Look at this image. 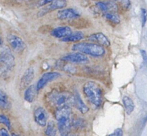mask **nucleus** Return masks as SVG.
Instances as JSON below:
<instances>
[{
    "mask_svg": "<svg viewBox=\"0 0 147 136\" xmlns=\"http://www.w3.org/2000/svg\"><path fill=\"white\" fill-rule=\"evenodd\" d=\"M55 117L57 121V127L61 136L72 135L73 127V115L71 107L56 108Z\"/></svg>",
    "mask_w": 147,
    "mask_h": 136,
    "instance_id": "1",
    "label": "nucleus"
},
{
    "mask_svg": "<svg viewBox=\"0 0 147 136\" xmlns=\"http://www.w3.org/2000/svg\"><path fill=\"white\" fill-rule=\"evenodd\" d=\"M16 66L15 57L7 46L0 47V75L7 76L14 70Z\"/></svg>",
    "mask_w": 147,
    "mask_h": 136,
    "instance_id": "2",
    "label": "nucleus"
},
{
    "mask_svg": "<svg viewBox=\"0 0 147 136\" xmlns=\"http://www.w3.org/2000/svg\"><path fill=\"white\" fill-rule=\"evenodd\" d=\"M83 91L88 102L95 107H100L102 104V91L100 86L94 82H87L84 85Z\"/></svg>",
    "mask_w": 147,
    "mask_h": 136,
    "instance_id": "3",
    "label": "nucleus"
},
{
    "mask_svg": "<svg viewBox=\"0 0 147 136\" xmlns=\"http://www.w3.org/2000/svg\"><path fill=\"white\" fill-rule=\"evenodd\" d=\"M73 51L81 52L84 55L92 57H102L105 55V49L104 47L93 43H78L72 46Z\"/></svg>",
    "mask_w": 147,
    "mask_h": 136,
    "instance_id": "4",
    "label": "nucleus"
},
{
    "mask_svg": "<svg viewBox=\"0 0 147 136\" xmlns=\"http://www.w3.org/2000/svg\"><path fill=\"white\" fill-rule=\"evenodd\" d=\"M48 101L56 108L62 107H71L74 104V95L68 92H59L53 91L48 94Z\"/></svg>",
    "mask_w": 147,
    "mask_h": 136,
    "instance_id": "5",
    "label": "nucleus"
},
{
    "mask_svg": "<svg viewBox=\"0 0 147 136\" xmlns=\"http://www.w3.org/2000/svg\"><path fill=\"white\" fill-rule=\"evenodd\" d=\"M61 61L74 64H86L88 63V59L87 55L83 53L75 51L62 57Z\"/></svg>",
    "mask_w": 147,
    "mask_h": 136,
    "instance_id": "6",
    "label": "nucleus"
},
{
    "mask_svg": "<svg viewBox=\"0 0 147 136\" xmlns=\"http://www.w3.org/2000/svg\"><path fill=\"white\" fill-rule=\"evenodd\" d=\"M7 42L10 47L15 52H23L26 48V44L20 36L11 34L7 36Z\"/></svg>",
    "mask_w": 147,
    "mask_h": 136,
    "instance_id": "7",
    "label": "nucleus"
},
{
    "mask_svg": "<svg viewBox=\"0 0 147 136\" xmlns=\"http://www.w3.org/2000/svg\"><path fill=\"white\" fill-rule=\"evenodd\" d=\"M60 77V74L59 72L52 71V72H46L44 73L43 75L41 76L38 83L36 84V88L38 90V91L42 90L43 88L50 82H52L53 80L57 79L58 78Z\"/></svg>",
    "mask_w": 147,
    "mask_h": 136,
    "instance_id": "8",
    "label": "nucleus"
},
{
    "mask_svg": "<svg viewBox=\"0 0 147 136\" xmlns=\"http://www.w3.org/2000/svg\"><path fill=\"white\" fill-rule=\"evenodd\" d=\"M67 1L66 0H54L52 3L48 4L47 7L43 8L40 12H39V16H44L46 14H48V12L52 11H56V10H61L64 9V7H67Z\"/></svg>",
    "mask_w": 147,
    "mask_h": 136,
    "instance_id": "9",
    "label": "nucleus"
},
{
    "mask_svg": "<svg viewBox=\"0 0 147 136\" xmlns=\"http://www.w3.org/2000/svg\"><path fill=\"white\" fill-rule=\"evenodd\" d=\"M88 40L91 43H96L100 45L102 47H109L110 46V41L108 39L105 35H104L101 32H97L92 34L91 35L88 37Z\"/></svg>",
    "mask_w": 147,
    "mask_h": 136,
    "instance_id": "10",
    "label": "nucleus"
},
{
    "mask_svg": "<svg viewBox=\"0 0 147 136\" xmlns=\"http://www.w3.org/2000/svg\"><path fill=\"white\" fill-rule=\"evenodd\" d=\"M80 15L72 8H67V9H61L57 13V18L60 20H68L75 19L79 18Z\"/></svg>",
    "mask_w": 147,
    "mask_h": 136,
    "instance_id": "11",
    "label": "nucleus"
},
{
    "mask_svg": "<svg viewBox=\"0 0 147 136\" xmlns=\"http://www.w3.org/2000/svg\"><path fill=\"white\" fill-rule=\"evenodd\" d=\"M34 119L40 127H45L48 121V114L44 108L39 107L34 111Z\"/></svg>",
    "mask_w": 147,
    "mask_h": 136,
    "instance_id": "12",
    "label": "nucleus"
},
{
    "mask_svg": "<svg viewBox=\"0 0 147 136\" xmlns=\"http://www.w3.org/2000/svg\"><path fill=\"white\" fill-rule=\"evenodd\" d=\"M34 77H35V70L34 68L31 67L28 68L24 74L22 76V79H21V87H28L31 83H32L33 79H34Z\"/></svg>",
    "mask_w": 147,
    "mask_h": 136,
    "instance_id": "13",
    "label": "nucleus"
},
{
    "mask_svg": "<svg viewBox=\"0 0 147 136\" xmlns=\"http://www.w3.org/2000/svg\"><path fill=\"white\" fill-rule=\"evenodd\" d=\"M72 32V29L69 27H59L54 28L51 31V35L55 38L63 39L69 35Z\"/></svg>",
    "mask_w": 147,
    "mask_h": 136,
    "instance_id": "14",
    "label": "nucleus"
},
{
    "mask_svg": "<svg viewBox=\"0 0 147 136\" xmlns=\"http://www.w3.org/2000/svg\"><path fill=\"white\" fill-rule=\"evenodd\" d=\"M38 90L36 88V85H30L24 92V99L28 103H32L36 99L37 96Z\"/></svg>",
    "mask_w": 147,
    "mask_h": 136,
    "instance_id": "15",
    "label": "nucleus"
},
{
    "mask_svg": "<svg viewBox=\"0 0 147 136\" xmlns=\"http://www.w3.org/2000/svg\"><path fill=\"white\" fill-rule=\"evenodd\" d=\"M84 34L81 31L72 32L69 35L61 39V41L65 43H77L84 39Z\"/></svg>",
    "mask_w": 147,
    "mask_h": 136,
    "instance_id": "16",
    "label": "nucleus"
},
{
    "mask_svg": "<svg viewBox=\"0 0 147 136\" xmlns=\"http://www.w3.org/2000/svg\"><path fill=\"white\" fill-rule=\"evenodd\" d=\"M74 105L82 114H85L88 111V107L85 105L83 100L81 99L80 96L79 95V94H77V93L74 95Z\"/></svg>",
    "mask_w": 147,
    "mask_h": 136,
    "instance_id": "17",
    "label": "nucleus"
},
{
    "mask_svg": "<svg viewBox=\"0 0 147 136\" xmlns=\"http://www.w3.org/2000/svg\"><path fill=\"white\" fill-rule=\"evenodd\" d=\"M122 103H123V106L125 107V111L127 113V115H130L132 112L134 110V101L129 97V96H124L122 99Z\"/></svg>",
    "mask_w": 147,
    "mask_h": 136,
    "instance_id": "18",
    "label": "nucleus"
},
{
    "mask_svg": "<svg viewBox=\"0 0 147 136\" xmlns=\"http://www.w3.org/2000/svg\"><path fill=\"white\" fill-rule=\"evenodd\" d=\"M104 18L109 21V23L114 25H117L120 23V18L119 16L117 15L115 12H106L104 13Z\"/></svg>",
    "mask_w": 147,
    "mask_h": 136,
    "instance_id": "19",
    "label": "nucleus"
},
{
    "mask_svg": "<svg viewBox=\"0 0 147 136\" xmlns=\"http://www.w3.org/2000/svg\"><path fill=\"white\" fill-rule=\"evenodd\" d=\"M9 107H10V102L8 99L7 95L0 90V108L7 109Z\"/></svg>",
    "mask_w": 147,
    "mask_h": 136,
    "instance_id": "20",
    "label": "nucleus"
},
{
    "mask_svg": "<svg viewBox=\"0 0 147 136\" xmlns=\"http://www.w3.org/2000/svg\"><path fill=\"white\" fill-rule=\"evenodd\" d=\"M56 131H57V130H56L54 123H52V122L48 123L47 128L45 130V135L47 136H56Z\"/></svg>",
    "mask_w": 147,
    "mask_h": 136,
    "instance_id": "21",
    "label": "nucleus"
},
{
    "mask_svg": "<svg viewBox=\"0 0 147 136\" xmlns=\"http://www.w3.org/2000/svg\"><path fill=\"white\" fill-rule=\"evenodd\" d=\"M96 8L98 9L102 13H106L109 12V8H108V5L106 3V1H100L96 3Z\"/></svg>",
    "mask_w": 147,
    "mask_h": 136,
    "instance_id": "22",
    "label": "nucleus"
},
{
    "mask_svg": "<svg viewBox=\"0 0 147 136\" xmlns=\"http://www.w3.org/2000/svg\"><path fill=\"white\" fill-rule=\"evenodd\" d=\"M0 123L5 125L8 129H11V121H10V119H8L7 116L4 115H0Z\"/></svg>",
    "mask_w": 147,
    "mask_h": 136,
    "instance_id": "23",
    "label": "nucleus"
},
{
    "mask_svg": "<svg viewBox=\"0 0 147 136\" xmlns=\"http://www.w3.org/2000/svg\"><path fill=\"white\" fill-rule=\"evenodd\" d=\"M141 21H142V27H144L147 22V11L145 8L141 9Z\"/></svg>",
    "mask_w": 147,
    "mask_h": 136,
    "instance_id": "24",
    "label": "nucleus"
},
{
    "mask_svg": "<svg viewBox=\"0 0 147 136\" xmlns=\"http://www.w3.org/2000/svg\"><path fill=\"white\" fill-rule=\"evenodd\" d=\"M118 2H119L121 7L125 11H128L131 6V3L129 0H118Z\"/></svg>",
    "mask_w": 147,
    "mask_h": 136,
    "instance_id": "25",
    "label": "nucleus"
},
{
    "mask_svg": "<svg viewBox=\"0 0 147 136\" xmlns=\"http://www.w3.org/2000/svg\"><path fill=\"white\" fill-rule=\"evenodd\" d=\"M109 136H123V131L121 128H117Z\"/></svg>",
    "mask_w": 147,
    "mask_h": 136,
    "instance_id": "26",
    "label": "nucleus"
},
{
    "mask_svg": "<svg viewBox=\"0 0 147 136\" xmlns=\"http://www.w3.org/2000/svg\"><path fill=\"white\" fill-rule=\"evenodd\" d=\"M141 55H142V63L145 66L147 65V53L146 51L144 50H141Z\"/></svg>",
    "mask_w": 147,
    "mask_h": 136,
    "instance_id": "27",
    "label": "nucleus"
},
{
    "mask_svg": "<svg viewBox=\"0 0 147 136\" xmlns=\"http://www.w3.org/2000/svg\"><path fill=\"white\" fill-rule=\"evenodd\" d=\"M52 1H54V0H40L38 5H39V7H43V6L48 5L50 3H52Z\"/></svg>",
    "mask_w": 147,
    "mask_h": 136,
    "instance_id": "28",
    "label": "nucleus"
},
{
    "mask_svg": "<svg viewBox=\"0 0 147 136\" xmlns=\"http://www.w3.org/2000/svg\"><path fill=\"white\" fill-rule=\"evenodd\" d=\"M0 136H10L8 133L7 130H6L5 128H1L0 129Z\"/></svg>",
    "mask_w": 147,
    "mask_h": 136,
    "instance_id": "29",
    "label": "nucleus"
},
{
    "mask_svg": "<svg viewBox=\"0 0 147 136\" xmlns=\"http://www.w3.org/2000/svg\"><path fill=\"white\" fill-rule=\"evenodd\" d=\"M18 2H30V1H32V0H17Z\"/></svg>",
    "mask_w": 147,
    "mask_h": 136,
    "instance_id": "30",
    "label": "nucleus"
},
{
    "mask_svg": "<svg viewBox=\"0 0 147 136\" xmlns=\"http://www.w3.org/2000/svg\"><path fill=\"white\" fill-rule=\"evenodd\" d=\"M2 45V38H1V35H0V46Z\"/></svg>",
    "mask_w": 147,
    "mask_h": 136,
    "instance_id": "31",
    "label": "nucleus"
},
{
    "mask_svg": "<svg viewBox=\"0 0 147 136\" xmlns=\"http://www.w3.org/2000/svg\"><path fill=\"white\" fill-rule=\"evenodd\" d=\"M11 136H18L17 135H16V134H12Z\"/></svg>",
    "mask_w": 147,
    "mask_h": 136,
    "instance_id": "32",
    "label": "nucleus"
},
{
    "mask_svg": "<svg viewBox=\"0 0 147 136\" xmlns=\"http://www.w3.org/2000/svg\"><path fill=\"white\" fill-rule=\"evenodd\" d=\"M112 1H118V0H112Z\"/></svg>",
    "mask_w": 147,
    "mask_h": 136,
    "instance_id": "33",
    "label": "nucleus"
}]
</instances>
